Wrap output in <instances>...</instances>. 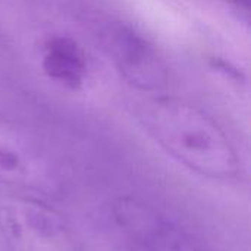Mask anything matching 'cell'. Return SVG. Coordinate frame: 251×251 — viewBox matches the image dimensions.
Listing matches in <instances>:
<instances>
[{"label": "cell", "instance_id": "6da1fadb", "mask_svg": "<svg viewBox=\"0 0 251 251\" xmlns=\"http://www.w3.org/2000/svg\"><path fill=\"white\" fill-rule=\"evenodd\" d=\"M150 137L193 172L228 181L238 175L240 159L224 128L200 107L175 97H153L138 110Z\"/></svg>", "mask_w": 251, "mask_h": 251}, {"label": "cell", "instance_id": "8992f818", "mask_svg": "<svg viewBox=\"0 0 251 251\" xmlns=\"http://www.w3.org/2000/svg\"><path fill=\"white\" fill-rule=\"evenodd\" d=\"M43 69L56 82L76 88L84 82L87 74L85 54L71 38H50L44 47Z\"/></svg>", "mask_w": 251, "mask_h": 251}, {"label": "cell", "instance_id": "5b68a950", "mask_svg": "<svg viewBox=\"0 0 251 251\" xmlns=\"http://www.w3.org/2000/svg\"><path fill=\"white\" fill-rule=\"evenodd\" d=\"M104 49L128 82L141 90L165 85L166 68L154 47L131 26L116 24L103 32Z\"/></svg>", "mask_w": 251, "mask_h": 251}, {"label": "cell", "instance_id": "277c9868", "mask_svg": "<svg viewBox=\"0 0 251 251\" xmlns=\"http://www.w3.org/2000/svg\"><path fill=\"white\" fill-rule=\"evenodd\" d=\"M115 219L146 251H204L197 240L154 207L131 199H119L113 206Z\"/></svg>", "mask_w": 251, "mask_h": 251}, {"label": "cell", "instance_id": "3957f363", "mask_svg": "<svg viewBox=\"0 0 251 251\" xmlns=\"http://www.w3.org/2000/svg\"><path fill=\"white\" fill-rule=\"evenodd\" d=\"M0 182L35 191H49L56 184V174L40 141L6 119H0Z\"/></svg>", "mask_w": 251, "mask_h": 251}, {"label": "cell", "instance_id": "7a4b0ae2", "mask_svg": "<svg viewBox=\"0 0 251 251\" xmlns=\"http://www.w3.org/2000/svg\"><path fill=\"white\" fill-rule=\"evenodd\" d=\"M0 234L7 251H76L65 218L32 197L0 199Z\"/></svg>", "mask_w": 251, "mask_h": 251}]
</instances>
